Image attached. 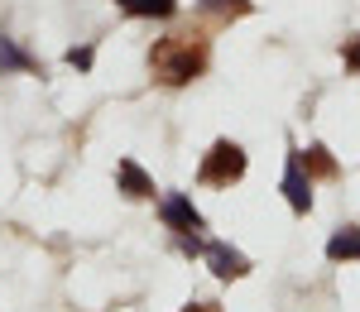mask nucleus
Wrapping results in <instances>:
<instances>
[{
    "label": "nucleus",
    "instance_id": "obj_10",
    "mask_svg": "<svg viewBox=\"0 0 360 312\" xmlns=\"http://www.w3.org/2000/svg\"><path fill=\"white\" fill-rule=\"evenodd\" d=\"M111 5H120L135 20H173L178 15V0H111Z\"/></svg>",
    "mask_w": 360,
    "mask_h": 312
},
{
    "label": "nucleus",
    "instance_id": "obj_8",
    "mask_svg": "<svg viewBox=\"0 0 360 312\" xmlns=\"http://www.w3.org/2000/svg\"><path fill=\"white\" fill-rule=\"evenodd\" d=\"M327 259H332V264H351V259H360V226L332 230V240H327Z\"/></svg>",
    "mask_w": 360,
    "mask_h": 312
},
{
    "label": "nucleus",
    "instance_id": "obj_5",
    "mask_svg": "<svg viewBox=\"0 0 360 312\" xmlns=\"http://www.w3.org/2000/svg\"><path fill=\"white\" fill-rule=\"evenodd\" d=\"M202 259H207V269H212L221 284H231V279H245V274H250V259L240 255L236 245H226V240H207Z\"/></svg>",
    "mask_w": 360,
    "mask_h": 312
},
{
    "label": "nucleus",
    "instance_id": "obj_13",
    "mask_svg": "<svg viewBox=\"0 0 360 312\" xmlns=\"http://www.w3.org/2000/svg\"><path fill=\"white\" fill-rule=\"evenodd\" d=\"M178 250H183L188 259H197L202 250H207V235H178Z\"/></svg>",
    "mask_w": 360,
    "mask_h": 312
},
{
    "label": "nucleus",
    "instance_id": "obj_7",
    "mask_svg": "<svg viewBox=\"0 0 360 312\" xmlns=\"http://www.w3.org/2000/svg\"><path fill=\"white\" fill-rule=\"evenodd\" d=\"M25 72H39V77H44V63L34 53H25L20 39L0 34V77H25Z\"/></svg>",
    "mask_w": 360,
    "mask_h": 312
},
{
    "label": "nucleus",
    "instance_id": "obj_12",
    "mask_svg": "<svg viewBox=\"0 0 360 312\" xmlns=\"http://www.w3.org/2000/svg\"><path fill=\"white\" fill-rule=\"evenodd\" d=\"M63 63H68L72 72H91V67H96V44H72V48L63 53Z\"/></svg>",
    "mask_w": 360,
    "mask_h": 312
},
{
    "label": "nucleus",
    "instance_id": "obj_6",
    "mask_svg": "<svg viewBox=\"0 0 360 312\" xmlns=\"http://www.w3.org/2000/svg\"><path fill=\"white\" fill-rule=\"evenodd\" d=\"M115 193H120V197H130V202H149V197H159L154 178L139 169L135 159H120V164H115Z\"/></svg>",
    "mask_w": 360,
    "mask_h": 312
},
{
    "label": "nucleus",
    "instance_id": "obj_11",
    "mask_svg": "<svg viewBox=\"0 0 360 312\" xmlns=\"http://www.w3.org/2000/svg\"><path fill=\"white\" fill-rule=\"evenodd\" d=\"M207 15H221V20H240V15H250L255 10V0H197Z\"/></svg>",
    "mask_w": 360,
    "mask_h": 312
},
{
    "label": "nucleus",
    "instance_id": "obj_15",
    "mask_svg": "<svg viewBox=\"0 0 360 312\" xmlns=\"http://www.w3.org/2000/svg\"><path fill=\"white\" fill-rule=\"evenodd\" d=\"M178 312H221V303H188V308H178Z\"/></svg>",
    "mask_w": 360,
    "mask_h": 312
},
{
    "label": "nucleus",
    "instance_id": "obj_2",
    "mask_svg": "<svg viewBox=\"0 0 360 312\" xmlns=\"http://www.w3.org/2000/svg\"><path fill=\"white\" fill-rule=\"evenodd\" d=\"M250 169L245 149L236 140H217L207 154H202V164H197V183L202 188H231V183H240Z\"/></svg>",
    "mask_w": 360,
    "mask_h": 312
},
{
    "label": "nucleus",
    "instance_id": "obj_3",
    "mask_svg": "<svg viewBox=\"0 0 360 312\" xmlns=\"http://www.w3.org/2000/svg\"><path fill=\"white\" fill-rule=\"evenodd\" d=\"M278 193H283V202L293 207V216H307V212H312V173L303 169L298 149H288V159H283V178H278Z\"/></svg>",
    "mask_w": 360,
    "mask_h": 312
},
{
    "label": "nucleus",
    "instance_id": "obj_14",
    "mask_svg": "<svg viewBox=\"0 0 360 312\" xmlns=\"http://www.w3.org/2000/svg\"><path fill=\"white\" fill-rule=\"evenodd\" d=\"M341 58H346V72H356V77H360V39H351V44L341 48Z\"/></svg>",
    "mask_w": 360,
    "mask_h": 312
},
{
    "label": "nucleus",
    "instance_id": "obj_1",
    "mask_svg": "<svg viewBox=\"0 0 360 312\" xmlns=\"http://www.w3.org/2000/svg\"><path fill=\"white\" fill-rule=\"evenodd\" d=\"M207 63H212L207 34H164V39H154V48H149V67H154V77L164 86L197 82V77L207 72Z\"/></svg>",
    "mask_w": 360,
    "mask_h": 312
},
{
    "label": "nucleus",
    "instance_id": "obj_4",
    "mask_svg": "<svg viewBox=\"0 0 360 312\" xmlns=\"http://www.w3.org/2000/svg\"><path fill=\"white\" fill-rule=\"evenodd\" d=\"M159 221H164L173 235H202V230H207V216L193 207L188 193H164V197H159Z\"/></svg>",
    "mask_w": 360,
    "mask_h": 312
},
{
    "label": "nucleus",
    "instance_id": "obj_9",
    "mask_svg": "<svg viewBox=\"0 0 360 312\" xmlns=\"http://www.w3.org/2000/svg\"><path fill=\"white\" fill-rule=\"evenodd\" d=\"M298 159H303V169L312 173V183H317V178H336V173H341V164L332 159V149H327V144H307V149H298Z\"/></svg>",
    "mask_w": 360,
    "mask_h": 312
}]
</instances>
